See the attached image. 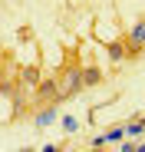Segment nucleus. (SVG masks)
Segmentation results:
<instances>
[{"label": "nucleus", "mask_w": 145, "mask_h": 152, "mask_svg": "<svg viewBox=\"0 0 145 152\" xmlns=\"http://www.w3.org/2000/svg\"><path fill=\"white\" fill-rule=\"evenodd\" d=\"M79 89H83V69L72 66V69H66L63 83H59V103H63V99H69V96H76Z\"/></svg>", "instance_id": "1"}, {"label": "nucleus", "mask_w": 145, "mask_h": 152, "mask_svg": "<svg viewBox=\"0 0 145 152\" xmlns=\"http://www.w3.org/2000/svg\"><path fill=\"white\" fill-rule=\"evenodd\" d=\"M106 53H109L112 63H122V60L129 56V46H125V43H109V46H106Z\"/></svg>", "instance_id": "5"}, {"label": "nucleus", "mask_w": 145, "mask_h": 152, "mask_svg": "<svg viewBox=\"0 0 145 152\" xmlns=\"http://www.w3.org/2000/svg\"><path fill=\"white\" fill-rule=\"evenodd\" d=\"M119 139H125V126H115V129H109V132H102V136H96L89 145H92V149H106L109 142H119Z\"/></svg>", "instance_id": "3"}, {"label": "nucleus", "mask_w": 145, "mask_h": 152, "mask_svg": "<svg viewBox=\"0 0 145 152\" xmlns=\"http://www.w3.org/2000/svg\"><path fill=\"white\" fill-rule=\"evenodd\" d=\"M50 122H56V103H50L46 109H40V116H36V126H40V129H46Z\"/></svg>", "instance_id": "6"}, {"label": "nucleus", "mask_w": 145, "mask_h": 152, "mask_svg": "<svg viewBox=\"0 0 145 152\" xmlns=\"http://www.w3.org/2000/svg\"><path fill=\"white\" fill-rule=\"evenodd\" d=\"M36 96H40V99H46V103H59V83H56V80L40 83V86H36Z\"/></svg>", "instance_id": "4"}, {"label": "nucleus", "mask_w": 145, "mask_h": 152, "mask_svg": "<svg viewBox=\"0 0 145 152\" xmlns=\"http://www.w3.org/2000/svg\"><path fill=\"white\" fill-rule=\"evenodd\" d=\"M20 80H23V86H27V89H36V86H40V73H36V66H27Z\"/></svg>", "instance_id": "7"}, {"label": "nucleus", "mask_w": 145, "mask_h": 152, "mask_svg": "<svg viewBox=\"0 0 145 152\" xmlns=\"http://www.w3.org/2000/svg\"><path fill=\"white\" fill-rule=\"evenodd\" d=\"M99 80H102V73L96 69V66H86V69H83V86H96Z\"/></svg>", "instance_id": "9"}, {"label": "nucleus", "mask_w": 145, "mask_h": 152, "mask_svg": "<svg viewBox=\"0 0 145 152\" xmlns=\"http://www.w3.org/2000/svg\"><path fill=\"white\" fill-rule=\"evenodd\" d=\"M125 46H129V53H135V56L145 50V20H138L135 27L129 30V37H125Z\"/></svg>", "instance_id": "2"}, {"label": "nucleus", "mask_w": 145, "mask_h": 152, "mask_svg": "<svg viewBox=\"0 0 145 152\" xmlns=\"http://www.w3.org/2000/svg\"><path fill=\"white\" fill-rule=\"evenodd\" d=\"M142 132H145V116H142V119H132V122L125 126V136H129V139H138Z\"/></svg>", "instance_id": "8"}, {"label": "nucleus", "mask_w": 145, "mask_h": 152, "mask_svg": "<svg viewBox=\"0 0 145 152\" xmlns=\"http://www.w3.org/2000/svg\"><path fill=\"white\" fill-rule=\"evenodd\" d=\"M63 132H66V136L79 132V119H76V116H63Z\"/></svg>", "instance_id": "10"}]
</instances>
